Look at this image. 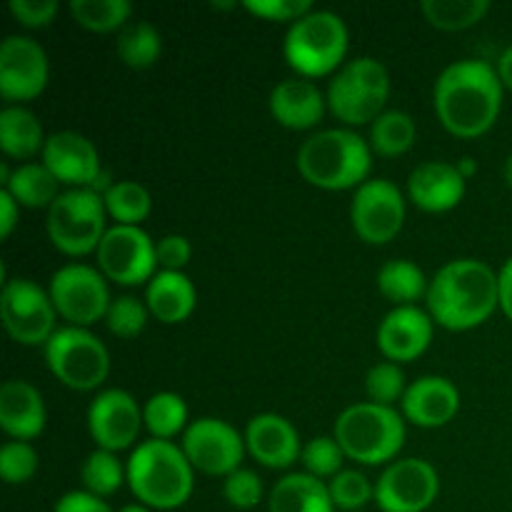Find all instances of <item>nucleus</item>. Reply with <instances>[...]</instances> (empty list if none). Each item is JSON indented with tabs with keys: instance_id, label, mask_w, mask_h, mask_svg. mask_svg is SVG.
<instances>
[{
	"instance_id": "4c0bfd02",
	"label": "nucleus",
	"mask_w": 512,
	"mask_h": 512,
	"mask_svg": "<svg viewBox=\"0 0 512 512\" xmlns=\"http://www.w3.org/2000/svg\"><path fill=\"white\" fill-rule=\"evenodd\" d=\"M405 373L398 363H385L373 365L365 375V393H368L370 403L385 405V408H393V403L403 400L405 395Z\"/></svg>"
},
{
	"instance_id": "c756f323",
	"label": "nucleus",
	"mask_w": 512,
	"mask_h": 512,
	"mask_svg": "<svg viewBox=\"0 0 512 512\" xmlns=\"http://www.w3.org/2000/svg\"><path fill=\"white\" fill-rule=\"evenodd\" d=\"M415 120L403 110H385L370 128V150L383 158H400L415 143Z\"/></svg>"
},
{
	"instance_id": "0eeeda50",
	"label": "nucleus",
	"mask_w": 512,
	"mask_h": 512,
	"mask_svg": "<svg viewBox=\"0 0 512 512\" xmlns=\"http://www.w3.org/2000/svg\"><path fill=\"white\" fill-rule=\"evenodd\" d=\"M390 98V75L380 60L355 58L333 75L328 85V108L348 125L375 123Z\"/></svg>"
},
{
	"instance_id": "4be33fe9",
	"label": "nucleus",
	"mask_w": 512,
	"mask_h": 512,
	"mask_svg": "<svg viewBox=\"0 0 512 512\" xmlns=\"http://www.w3.org/2000/svg\"><path fill=\"white\" fill-rule=\"evenodd\" d=\"M408 195L425 213H448L463 203L465 178L458 165L428 160L410 173Z\"/></svg>"
},
{
	"instance_id": "37998d69",
	"label": "nucleus",
	"mask_w": 512,
	"mask_h": 512,
	"mask_svg": "<svg viewBox=\"0 0 512 512\" xmlns=\"http://www.w3.org/2000/svg\"><path fill=\"white\" fill-rule=\"evenodd\" d=\"M243 8L270 23H298L315 10L310 0H245Z\"/></svg>"
},
{
	"instance_id": "c9c22d12",
	"label": "nucleus",
	"mask_w": 512,
	"mask_h": 512,
	"mask_svg": "<svg viewBox=\"0 0 512 512\" xmlns=\"http://www.w3.org/2000/svg\"><path fill=\"white\" fill-rule=\"evenodd\" d=\"M80 480L88 493L98 495V498H110L123 488V483H128V470L115 453L93 450L80 468Z\"/></svg>"
},
{
	"instance_id": "72a5a7b5",
	"label": "nucleus",
	"mask_w": 512,
	"mask_h": 512,
	"mask_svg": "<svg viewBox=\"0 0 512 512\" xmlns=\"http://www.w3.org/2000/svg\"><path fill=\"white\" fill-rule=\"evenodd\" d=\"M420 10L433 28L455 33V30H468L485 20V15L490 13V3L488 0H425Z\"/></svg>"
},
{
	"instance_id": "49530a36",
	"label": "nucleus",
	"mask_w": 512,
	"mask_h": 512,
	"mask_svg": "<svg viewBox=\"0 0 512 512\" xmlns=\"http://www.w3.org/2000/svg\"><path fill=\"white\" fill-rule=\"evenodd\" d=\"M53 512H115L98 495L88 493V490H73V493H65L63 498L55 503Z\"/></svg>"
},
{
	"instance_id": "2eb2a0df",
	"label": "nucleus",
	"mask_w": 512,
	"mask_h": 512,
	"mask_svg": "<svg viewBox=\"0 0 512 512\" xmlns=\"http://www.w3.org/2000/svg\"><path fill=\"white\" fill-rule=\"evenodd\" d=\"M438 493V470L420 458L395 460L375 483V503L383 512H425Z\"/></svg>"
},
{
	"instance_id": "39448f33",
	"label": "nucleus",
	"mask_w": 512,
	"mask_h": 512,
	"mask_svg": "<svg viewBox=\"0 0 512 512\" xmlns=\"http://www.w3.org/2000/svg\"><path fill=\"white\" fill-rule=\"evenodd\" d=\"M333 438L345 458L360 465L390 463L405 445V418L395 408L358 403L345 408L335 420Z\"/></svg>"
},
{
	"instance_id": "20e7f679",
	"label": "nucleus",
	"mask_w": 512,
	"mask_h": 512,
	"mask_svg": "<svg viewBox=\"0 0 512 512\" xmlns=\"http://www.w3.org/2000/svg\"><path fill=\"white\" fill-rule=\"evenodd\" d=\"M373 150L348 128L320 130L298 150V170L320 190H348L368 183Z\"/></svg>"
},
{
	"instance_id": "e433bc0d",
	"label": "nucleus",
	"mask_w": 512,
	"mask_h": 512,
	"mask_svg": "<svg viewBox=\"0 0 512 512\" xmlns=\"http://www.w3.org/2000/svg\"><path fill=\"white\" fill-rule=\"evenodd\" d=\"M300 460L305 465V473L313 475V478L333 480L335 475L343 473L345 453L338 445V440L328 438V435H320V438L308 440L303 445V453H300Z\"/></svg>"
},
{
	"instance_id": "8fccbe9b",
	"label": "nucleus",
	"mask_w": 512,
	"mask_h": 512,
	"mask_svg": "<svg viewBox=\"0 0 512 512\" xmlns=\"http://www.w3.org/2000/svg\"><path fill=\"white\" fill-rule=\"evenodd\" d=\"M498 75H500V83H503V88L512 90V45L508 50H503V55H500Z\"/></svg>"
},
{
	"instance_id": "b1692460",
	"label": "nucleus",
	"mask_w": 512,
	"mask_h": 512,
	"mask_svg": "<svg viewBox=\"0 0 512 512\" xmlns=\"http://www.w3.org/2000/svg\"><path fill=\"white\" fill-rule=\"evenodd\" d=\"M328 95L313 80H285L270 93V115L288 130H310L323 120Z\"/></svg>"
},
{
	"instance_id": "a211bd4d",
	"label": "nucleus",
	"mask_w": 512,
	"mask_h": 512,
	"mask_svg": "<svg viewBox=\"0 0 512 512\" xmlns=\"http://www.w3.org/2000/svg\"><path fill=\"white\" fill-rule=\"evenodd\" d=\"M435 320L418 305L390 310L378 328V348L390 363H413L433 343Z\"/></svg>"
},
{
	"instance_id": "a18cd8bd",
	"label": "nucleus",
	"mask_w": 512,
	"mask_h": 512,
	"mask_svg": "<svg viewBox=\"0 0 512 512\" xmlns=\"http://www.w3.org/2000/svg\"><path fill=\"white\" fill-rule=\"evenodd\" d=\"M10 13L25 28H48L58 15L55 0H10Z\"/></svg>"
},
{
	"instance_id": "2f4dec72",
	"label": "nucleus",
	"mask_w": 512,
	"mask_h": 512,
	"mask_svg": "<svg viewBox=\"0 0 512 512\" xmlns=\"http://www.w3.org/2000/svg\"><path fill=\"white\" fill-rule=\"evenodd\" d=\"M115 48L128 68L145 70L158 63L160 53H163V38L155 25L140 20V23H130L120 30Z\"/></svg>"
},
{
	"instance_id": "9b49d317",
	"label": "nucleus",
	"mask_w": 512,
	"mask_h": 512,
	"mask_svg": "<svg viewBox=\"0 0 512 512\" xmlns=\"http://www.w3.org/2000/svg\"><path fill=\"white\" fill-rule=\"evenodd\" d=\"M0 315L10 338L28 348L35 345L45 348L58 330L55 328L58 310L50 300V293L28 278H13L5 283L0 295Z\"/></svg>"
},
{
	"instance_id": "1a4fd4ad",
	"label": "nucleus",
	"mask_w": 512,
	"mask_h": 512,
	"mask_svg": "<svg viewBox=\"0 0 512 512\" xmlns=\"http://www.w3.org/2000/svg\"><path fill=\"white\" fill-rule=\"evenodd\" d=\"M45 363L65 388L80 393L100 388L110 373L108 348L88 328L75 325L55 330L45 345Z\"/></svg>"
},
{
	"instance_id": "423d86ee",
	"label": "nucleus",
	"mask_w": 512,
	"mask_h": 512,
	"mask_svg": "<svg viewBox=\"0 0 512 512\" xmlns=\"http://www.w3.org/2000/svg\"><path fill=\"white\" fill-rule=\"evenodd\" d=\"M348 43V25L338 13L313 10L303 20L290 25L283 43V55L300 78H325L343 68Z\"/></svg>"
},
{
	"instance_id": "ddd939ff",
	"label": "nucleus",
	"mask_w": 512,
	"mask_h": 512,
	"mask_svg": "<svg viewBox=\"0 0 512 512\" xmlns=\"http://www.w3.org/2000/svg\"><path fill=\"white\" fill-rule=\"evenodd\" d=\"M180 448L193 470L213 475V478H228L230 473H235L248 450L238 430L218 418H200L190 423L183 433Z\"/></svg>"
},
{
	"instance_id": "4468645a",
	"label": "nucleus",
	"mask_w": 512,
	"mask_h": 512,
	"mask_svg": "<svg viewBox=\"0 0 512 512\" xmlns=\"http://www.w3.org/2000/svg\"><path fill=\"white\" fill-rule=\"evenodd\" d=\"M350 220L358 238L368 245L390 243L405 225L403 193L390 180H368L355 190Z\"/></svg>"
},
{
	"instance_id": "de8ad7c7",
	"label": "nucleus",
	"mask_w": 512,
	"mask_h": 512,
	"mask_svg": "<svg viewBox=\"0 0 512 512\" xmlns=\"http://www.w3.org/2000/svg\"><path fill=\"white\" fill-rule=\"evenodd\" d=\"M18 213H20V205L8 190H0V235L3 238H10L18 225Z\"/></svg>"
},
{
	"instance_id": "5701e85b",
	"label": "nucleus",
	"mask_w": 512,
	"mask_h": 512,
	"mask_svg": "<svg viewBox=\"0 0 512 512\" xmlns=\"http://www.w3.org/2000/svg\"><path fill=\"white\" fill-rule=\"evenodd\" d=\"M45 400L28 380H8L0 388V428L8 438L28 443L45 430Z\"/></svg>"
},
{
	"instance_id": "412c9836",
	"label": "nucleus",
	"mask_w": 512,
	"mask_h": 512,
	"mask_svg": "<svg viewBox=\"0 0 512 512\" xmlns=\"http://www.w3.org/2000/svg\"><path fill=\"white\" fill-rule=\"evenodd\" d=\"M403 418L420 428H443L458 415L460 390L440 375H425L408 385L403 400Z\"/></svg>"
},
{
	"instance_id": "3c124183",
	"label": "nucleus",
	"mask_w": 512,
	"mask_h": 512,
	"mask_svg": "<svg viewBox=\"0 0 512 512\" xmlns=\"http://www.w3.org/2000/svg\"><path fill=\"white\" fill-rule=\"evenodd\" d=\"M458 170H460V175H463L465 180H470L475 173H478V163H475L473 158H463L458 163Z\"/></svg>"
},
{
	"instance_id": "aec40b11",
	"label": "nucleus",
	"mask_w": 512,
	"mask_h": 512,
	"mask_svg": "<svg viewBox=\"0 0 512 512\" xmlns=\"http://www.w3.org/2000/svg\"><path fill=\"white\" fill-rule=\"evenodd\" d=\"M245 448L260 465L270 470L290 468L303 453L298 430L278 413H263L250 420L245 428Z\"/></svg>"
},
{
	"instance_id": "5fc2aeb1",
	"label": "nucleus",
	"mask_w": 512,
	"mask_h": 512,
	"mask_svg": "<svg viewBox=\"0 0 512 512\" xmlns=\"http://www.w3.org/2000/svg\"><path fill=\"white\" fill-rule=\"evenodd\" d=\"M213 8H218V10H230V8H238V3H215Z\"/></svg>"
},
{
	"instance_id": "864d4df0",
	"label": "nucleus",
	"mask_w": 512,
	"mask_h": 512,
	"mask_svg": "<svg viewBox=\"0 0 512 512\" xmlns=\"http://www.w3.org/2000/svg\"><path fill=\"white\" fill-rule=\"evenodd\" d=\"M505 180H508V185L512 188V155L505 160Z\"/></svg>"
},
{
	"instance_id": "6ab92c4d",
	"label": "nucleus",
	"mask_w": 512,
	"mask_h": 512,
	"mask_svg": "<svg viewBox=\"0 0 512 512\" xmlns=\"http://www.w3.org/2000/svg\"><path fill=\"white\" fill-rule=\"evenodd\" d=\"M43 163L60 185L75 188H95L100 180V155L85 135L63 130L53 133L43 148Z\"/></svg>"
},
{
	"instance_id": "6e6552de",
	"label": "nucleus",
	"mask_w": 512,
	"mask_h": 512,
	"mask_svg": "<svg viewBox=\"0 0 512 512\" xmlns=\"http://www.w3.org/2000/svg\"><path fill=\"white\" fill-rule=\"evenodd\" d=\"M105 200L95 188H75L60 193L48 208V238L60 253L83 258L98 253L105 233Z\"/></svg>"
},
{
	"instance_id": "ea45409f",
	"label": "nucleus",
	"mask_w": 512,
	"mask_h": 512,
	"mask_svg": "<svg viewBox=\"0 0 512 512\" xmlns=\"http://www.w3.org/2000/svg\"><path fill=\"white\" fill-rule=\"evenodd\" d=\"M148 315V305L140 303L133 295H120V298H115L113 303H110L108 315H105V325H108L110 333L118 335V338L133 340L145 330Z\"/></svg>"
},
{
	"instance_id": "f257e3e1",
	"label": "nucleus",
	"mask_w": 512,
	"mask_h": 512,
	"mask_svg": "<svg viewBox=\"0 0 512 512\" xmlns=\"http://www.w3.org/2000/svg\"><path fill=\"white\" fill-rule=\"evenodd\" d=\"M435 115L455 138H480L503 110L498 68L485 60H458L440 73L433 90Z\"/></svg>"
},
{
	"instance_id": "a19ab883",
	"label": "nucleus",
	"mask_w": 512,
	"mask_h": 512,
	"mask_svg": "<svg viewBox=\"0 0 512 512\" xmlns=\"http://www.w3.org/2000/svg\"><path fill=\"white\" fill-rule=\"evenodd\" d=\"M38 473V453L30 443L10 440L0 448V475L8 485H25Z\"/></svg>"
},
{
	"instance_id": "393cba45",
	"label": "nucleus",
	"mask_w": 512,
	"mask_h": 512,
	"mask_svg": "<svg viewBox=\"0 0 512 512\" xmlns=\"http://www.w3.org/2000/svg\"><path fill=\"white\" fill-rule=\"evenodd\" d=\"M195 303H198V293H195L193 280L185 273L158 270L145 288V305L150 315L165 325L185 323L193 315Z\"/></svg>"
},
{
	"instance_id": "dca6fc26",
	"label": "nucleus",
	"mask_w": 512,
	"mask_h": 512,
	"mask_svg": "<svg viewBox=\"0 0 512 512\" xmlns=\"http://www.w3.org/2000/svg\"><path fill=\"white\" fill-rule=\"evenodd\" d=\"M50 80L43 45L28 35H8L0 45V95L10 105L35 100Z\"/></svg>"
},
{
	"instance_id": "58836bf2",
	"label": "nucleus",
	"mask_w": 512,
	"mask_h": 512,
	"mask_svg": "<svg viewBox=\"0 0 512 512\" xmlns=\"http://www.w3.org/2000/svg\"><path fill=\"white\" fill-rule=\"evenodd\" d=\"M330 498H333L335 510L360 512L370 500H375V485L358 470H343L335 475L328 485Z\"/></svg>"
},
{
	"instance_id": "f3484780",
	"label": "nucleus",
	"mask_w": 512,
	"mask_h": 512,
	"mask_svg": "<svg viewBox=\"0 0 512 512\" xmlns=\"http://www.w3.org/2000/svg\"><path fill=\"white\" fill-rule=\"evenodd\" d=\"M140 425H145L143 410H140L138 400L125 390H103L90 403L88 430L98 450L120 453V450L130 448L138 440Z\"/></svg>"
},
{
	"instance_id": "9d476101",
	"label": "nucleus",
	"mask_w": 512,
	"mask_h": 512,
	"mask_svg": "<svg viewBox=\"0 0 512 512\" xmlns=\"http://www.w3.org/2000/svg\"><path fill=\"white\" fill-rule=\"evenodd\" d=\"M48 293L60 318L75 328H90L98 320H105L113 303L105 275L83 263H70L55 270Z\"/></svg>"
},
{
	"instance_id": "f8f14e48",
	"label": "nucleus",
	"mask_w": 512,
	"mask_h": 512,
	"mask_svg": "<svg viewBox=\"0 0 512 512\" xmlns=\"http://www.w3.org/2000/svg\"><path fill=\"white\" fill-rule=\"evenodd\" d=\"M98 268L118 285L150 283L158 273L155 243L138 225H113L98 248Z\"/></svg>"
},
{
	"instance_id": "7ed1b4c3",
	"label": "nucleus",
	"mask_w": 512,
	"mask_h": 512,
	"mask_svg": "<svg viewBox=\"0 0 512 512\" xmlns=\"http://www.w3.org/2000/svg\"><path fill=\"white\" fill-rule=\"evenodd\" d=\"M128 485L150 510H178L193 495V465L173 440H145L130 455Z\"/></svg>"
},
{
	"instance_id": "7c9ffc66",
	"label": "nucleus",
	"mask_w": 512,
	"mask_h": 512,
	"mask_svg": "<svg viewBox=\"0 0 512 512\" xmlns=\"http://www.w3.org/2000/svg\"><path fill=\"white\" fill-rule=\"evenodd\" d=\"M143 423L155 440H173L188 430V405L178 393H155L143 405Z\"/></svg>"
},
{
	"instance_id": "c85d7f7f",
	"label": "nucleus",
	"mask_w": 512,
	"mask_h": 512,
	"mask_svg": "<svg viewBox=\"0 0 512 512\" xmlns=\"http://www.w3.org/2000/svg\"><path fill=\"white\" fill-rule=\"evenodd\" d=\"M378 288L395 308H403L428 295L430 283L413 260H388L378 273Z\"/></svg>"
},
{
	"instance_id": "f03ea898",
	"label": "nucleus",
	"mask_w": 512,
	"mask_h": 512,
	"mask_svg": "<svg viewBox=\"0 0 512 512\" xmlns=\"http://www.w3.org/2000/svg\"><path fill=\"white\" fill-rule=\"evenodd\" d=\"M428 313L440 328L463 333L490 320L500 308L498 273L475 258L450 260L428 288Z\"/></svg>"
},
{
	"instance_id": "473e14b6",
	"label": "nucleus",
	"mask_w": 512,
	"mask_h": 512,
	"mask_svg": "<svg viewBox=\"0 0 512 512\" xmlns=\"http://www.w3.org/2000/svg\"><path fill=\"white\" fill-rule=\"evenodd\" d=\"M103 200L115 225H138L140 228V223L148 220L150 210H153V198L135 180H118V183L108 185Z\"/></svg>"
},
{
	"instance_id": "603ef678",
	"label": "nucleus",
	"mask_w": 512,
	"mask_h": 512,
	"mask_svg": "<svg viewBox=\"0 0 512 512\" xmlns=\"http://www.w3.org/2000/svg\"><path fill=\"white\" fill-rule=\"evenodd\" d=\"M118 512H153V510L143 503H130V505H125V508H120Z\"/></svg>"
},
{
	"instance_id": "09e8293b",
	"label": "nucleus",
	"mask_w": 512,
	"mask_h": 512,
	"mask_svg": "<svg viewBox=\"0 0 512 512\" xmlns=\"http://www.w3.org/2000/svg\"><path fill=\"white\" fill-rule=\"evenodd\" d=\"M500 283V310L505 313V318L512 323V258L505 260V265L498 273Z\"/></svg>"
},
{
	"instance_id": "a878e982",
	"label": "nucleus",
	"mask_w": 512,
	"mask_h": 512,
	"mask_svg": "<svg viewBox=\"0 0 512 512\" xmlns=\"http://www.w3.org/2000/svg\"><path fill=\"white\" fill-rule=\"evenodd\" d=\"M0 183L18 200L20 208H50L60 198V180L45 168V163H25L15 170L3 165Z\"/></svg>"
},
{
	"instance_id": "bb28decb",
	"label": "nucleus",
	"mask_w": 512,
	"mask_h": 512,
	"mask_svg": "<svg viewBox=\"0 0 512 512\" xmlns=\"http://www.w3.org/2000/svg\"><path fill=\"white\" fill-rule=\"evenodd\" d=\"M268 508L270 512H335V503L323 480L293 473L275 485Z\"/></svg>"
},
{
	"instance_id": "cd10ccee",
	"label": "nucleus",
	"mask_w": 512,
	"mask_h": 512,
	"mask_svg": "<svg viewBox=\"0 0 512 512\" xmlns=\"http://www.w3.org/2000/svg\"><path fill=\"white\" fill-rule=\"evenodd\" d=\"M45 138L43 125L30 110L20 105H8L0 113V148L8 158L30 160L38 153H43Z\"/></svg>"
},
{
	"instance_id": "f704fd0d",
	"label": "nucleus",
	"mask_w": 512,
	"mask_h": 512,
	"mask_svg": "<svg viewBox=\"0 0 512 512\" xmlns=\"http://www.w3.org/2000/svg\"><path fill=\"white\" fill-rule=\"evenodd\" d=\"M70 15L90 33H113L130 25L133 5L128 0H73Z\"/></svg>"
},
{
	"instance_id": "c03bdc74",
	"label": "nucleus",
	"mask_w": 512,
	"mask_h": 512,
	"mask_svg": "<svg viewBox=\"0 0 512 512\" xmlns=\"http://www.w3.org/2000/svg\"><path fill=\"white\" fill-rule=\"evenodd\" d=\"M155 258H158L160 270L183 273V268L193 258L190 240L185 235H165V238H160V243H155Z\"/></svg>"
},
{
	"instance_id": "79ce46f5",
	"label": "nucleus",
	"mask_w": 512,
	"mask_h": 512,
	"mask_svg": "<svg viewBox=\"0 0 512 512\" xmlns=\"http://www.w3.org/2000/svg\"><path fill=\"white\" fill-rule=\"evenodd\" d=\"M223 495L235 510H253L263 500V480L248 468H238L223 480Z\"/></svg>"
}]
</instances>
